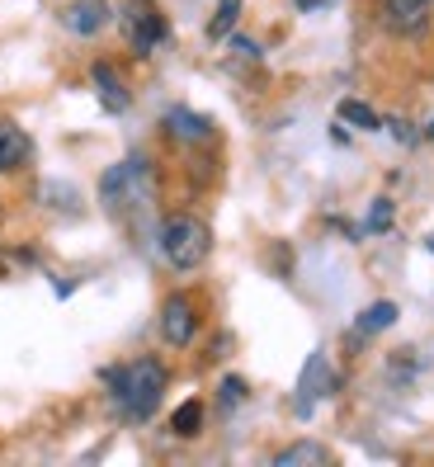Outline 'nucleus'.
<instances>
[{
    "mask_svg": "<svg viewBox=\"0 0 434 467\" xmlns=\"http://www.w3.org/2000/svg\"><path fill=\"white\" fill-rule=\"evenodd\" d=\"M29 156H34V137L24 132L19 123L0 119V175H10V171H19V166H29Z\"/></svg>",
    "mask_w": 434,
    "mask_h": 467,
    "instance_id": "6e6552de",
    "label": "nucleus"
},
{
    "mask_svg": "<svg viewBox=\"0 0 434 467\" xmlns=\"http://www.w3.org/2000/svg\"><path fill=\"white\" fill-rule=\"evenodd\" d=\"M429 251H434V241H429Z\"/></svg>",
    "mask_w": 434,
    "mask_h": 467,
    "instance_id": "4be33fe9",
    "label": "nucleus"
},
{
    "mask_svg": "<svg viewBox=\"0 0 434 467\" xmlns=\"http://www.w3.org/2000/svg\"><path fill=\"white\" fill-rule=\"evenodd\" d=\"M194 336H199V302L189 293H170L160 302V340L170 349H184L194 345Z\"/></svg>",
    "mask_w": 434,
    "mask_h": 467,
    "instance_id": "423d86ee",
    "label": "nucleus"
},
{
    "mask_svg": "<svg viewBox=\"0 0 434 467\" xmlns=\"http://www.w3.org/2000/svg\"><path fill=\"white\" fill-rule=\"evenodd\" d=\"M293 5L303 10V15H316V10H326V5H336V0H293Z\"/></svg>",
    "mask_w": 434,
    "mask_h": 467,
    "instance_id": "aec40b11",
    "label": "nucleus"
},
{
    "mask_svg": "<svg viewBox=\"0 0 434 467\" xmlns=\"http://www.w3.org/2000/svg\"><path fill=\"white\" fill-rule=\"evenodd\" d=\"M99 199H104V208H108V213H128V208L147 203V199H151L147 161H142V156H128V161H119V166L99 180Z\"/></svg>",
    "mask_w": 434,
    "mask_h": 467,
    "instance_id": "20e7f679",
    "label": "nucleus"
},
{
    "mask_svg": "<svg viewBox=\"0 0 434 467\" xmlns=\"http://www.w3.org/2000/svg\"><path fill=\"white\" fill-rule=\"evenodd\" d=\"M166 382H170V368L160 359H151V354L147 359H132V364H119V368H104L108 406L128 425H142L156 416L160 397H166Z\"/></svg>",
    "mask_w": 434,
    "mask_h": 467,
    "instance_id": "f257e3e1",
    "label": "nucleus"
},
{
    "mask_svg": "<svg viewBox=\"0 0 434 467\" xmlns=\"http://www.w3.org/2000/svg\"><path fill=\"white\" fill-rule=\"evenodd\" d=\"M293 462H331L321 444H293V449H279L274 453V467H293Z\"/></svg>",
    "mask_w": 434,
    "mask_h": 467,
    "instance_id": "2eb2a0df",
    "label": "nucleus"
},
{
    "mask_svg": "<svg viewBox=\"0 0 434 467\" xmlns=\"http://www.w3.org/2000/svg\"><path fill=\"white\" fill-rule=\"evenodd\" d=\"M232 52H241L246 62H255V57H260V47H255L251 38H232Z\"/></svg>",
    "mask_w": 434,
    "mask_h": 467,
    "instance_id": "6ab92c4d",
    "label": "nucleus"
},
{
    "mask_svg": "<svg viewBox=\"0 0 434 467\" xmlns=\"http://www.w3.org/2000/svg\"><path fill=\"white\" fill-rule=\"evenodd\" d=\"M388 223H392V203H388V199H377L373 213H368V232H383Z\"/></svg>",
    "mask_w": 434,
    "mask_h": 467,
    "instance_id": "a211bd4d",
    "label": "nucleus"
},
{
    "mask_svg": "<svg viewBox=\"0 0 434 467\" xmlns=\"http://www.w3.org/2000/svg\"><path fill=\"white\" fill-rule=\"evenodd\" d=\"M90 80H95V95H99V104L108 109V114H123V109L132 104V95H128V86H123V76L108 67V62H95V67H90Z\"/></svg>",
    "mask_w": 434,
    "mask_h": 467,
    "instance_id": "9d476101",
    "label": "nucleus"
},
{
    "mask_svg": "<svg viewBox=\"0 0 434 467\" xmlns=\"http://www.w3.org/2000/svg\"><path fill=\"white\" fill-rule=\"evenodd\" d=\"M326 388H331V364H326V349H316L312 359H307L303 382H297V410H303V416H312V406L326 397Z\"/></svg>",
    "mask_w": 434,
    "mask_h": 467,
    "instance_id": "1a4fd4ad",
    "label": "nucleus"
},
{
    "mask_svg": "<svg viewBox=\"0 0 434 467\" xmlns=\"http://www.w3.org/2000/svg\"><path fill=\"white\" fill-rule=\"evenodd\" d=\"M236 401H246V382H241V378H222V410H232Z\"/></svg>",
    "mask_w": 434,
    "mask_h": 467,
    "instance_id": "f3484780",
    "label": "nucleus"
},
{
    "mask_svg": "<svg viewBox=\"0 0 434 467\" xmlns=\"http://www.w3.org/2000/svg\"><path fill=\"white\" fill-rule=\"evenodd\" d=\"M397 321V302H373V307L359 317L355 336H373V331H388V326Z\"/></svg>",
    "mask_w": 434,
    "mask_h": 467,
    "instance_id": "ddd939ff",
    "label": "nucleus"
},
{
    "mask_svg": "<svg viewBox=\"0 0 434 467\" xmlns=\"http://www.w3.org/2000/svg\"><path fill=\"white\" fill-rule=\"evenodd\" d=\"M425 137H429V142H434V123H429V128H425Z\"/></svg>",
    "mask_w": 434,
    "mask_h": 467,
    "instance_id": "412c9836",
    "label": "nucleus"
},
{
    "mask_svg": "<svg viewBox=\"0 0 434 467\" xmlns=\"http://www.w3.org/2000/svg\"><path fill=\"white\" fill-rule=\"evenodd\" d=\"M236 19H241V0H217V19L208 24V34L212 38H227L236 29Z\"/></svg>",
    "mask_w": 434,
    "mask_h": 467,
    "instance_id": "dca6fc26",
    "label": "nucleus"
},
{
    "mask_svg": "<svg viewBox=\"0 0 434 467\" xmlns=\"http://www.w3.org/2000/svg\"><path fill=\"white\" fill-rule=\"evenodd\" d=\"M203 430V401H184L175 416H170V434H180V439H194Z\"/></svg>",
    "mask_w": 434,
    "mask_h": 467,
    "instance_id": "f8f14e48",
    "label": "nucleus"
},
{
    "mask_svg": "<svg viewBox=\"0 0 434 467\" xmlns=\"http://www.w3.org/2000/svg\"><path fill=\"white\" fill-rule=\"evenodd\" d=\"M340 123H355L359 132H377V128H383V119H377L368 104H359V99H340Z\"/></svg>",
    "mask_w": 434,
    "mask_h": 467,
    "instance_id": "4468645a",
    "label": "nucleus"
},
{
    "mask_svg": "<svg viewBox=\"0 0 434 467\" xmlns=\"http://www.w3.org/2000/svg\"><path fill=\"white\" fill-rule=\"evenodd\" d=\"M166 132L175 137V142H208V137H212V123H208L203 114H194V109L175 104L170 114H166Z\"/></svg>",
    "mask_w": 434,
    "mask_h": 467,
    "instance_id": "9b49d317",
    "label": "nucleus"
},
{
    "mask_svg": "<svg viewBox=\"0 0 434 467\" xmlns=\"http://www.w3.org/2000/svg\"><path fill=\"white\" fill-rule=\"evenodd\" d=\"M119 29H123L128 47L138 52V57H151V52L170 38V24H166V15H160L156 0H123Z\"/></svg>",
    "mask_w": 434,
    "mask_h": 467,
    "instance_id": "7ed1b4c3",
    "label": "nucleus"
},
{
    "mask_svg": "<svg viewBox=\"0 0 434 467\" xmlns=\"http://www.w3.org/2000/svg\"><path fill=\"white\" fill-rule=\"evenodd\" d=\"M108 15H114V10H108V0H71L62 24H67L76 38H95L104 24H108Z\"/></svg>",
    "mask_w": 434,
    "mask_h": 467,
    "instance_id": "0eeeda50",
    "label": "nucleus"
},
{
    "mask_svg": "<svg viewBox=\"0 0 434 467\" xmlns=\"http://www.w3.org/2000/svg\"><path fill=\"white\" fill-rule=\"evenodd\" d=\"M434 19V0H377V24L397 38H420Z\"/></svg>",
    "mask_w": 434,
    "mask_h": 467,
    "instance_id": "39448f33",
    "label": "nucleus"
},
{
    "mask_svg": "<svg viewBox=\"0 0 434 467\" xmlns=\"http://www.w3.org/2000/svg\"><path fill=\"white\" fill-rule=\"evenodd\" d=\"M156 251H160V260H166L170 269L189 274V269H199V265L208 260V251H212V232H208L203 217L175 213V217H166V223H160V232H156Z\"/></svg>",
    "mask_w": 434,
    "mask_h": 467,
    "instance_id": "f03ea898",
    "label": "nucleus"
}]
</instances>
